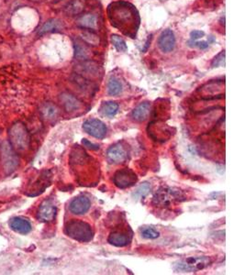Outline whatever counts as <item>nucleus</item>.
Listing matches in <instances>:
<instances>
[{
    "instance_id": "obj_1",
    "label": "nucleus",
    "mask_w": 245,
    "mask_h": 275,
    "mask_svg": "<svg viewBox=\"0 0 245 275\" xmlns=\"http://www.w3.org/2000/svg\"><path fill=\"white\" fill-rule=\"evenodd\" d=\"M107 16L111 25L126 36L135 38L139 30V12L134 6L126 1H115L108 5Z\"/></svg>"
},
{
    "instance_id": "obj_2",
    "label": "nucleus",
    "mask_w": 245,
    "mask_h": 275,
    "mask_svg": "<svg viewBox=\"0 0 245 275\" xmlns=\"http://www.w3.org/2000/svg\"><path fill=\"white\" fill-rule=\"evenodd\" d=\"M9 143L15 151L28 150L31 138L28 129L22 122H16L9 130Z\"/></svg>"
},
{
    "instance_id": "obj_3",
    "label": "nucleus",
    "mask_w": 245,
    "mask_h": 275,
    "mask_svg": "<svg viewBox=\"0 0 245 275\" xmlns=\"http://www.w3.org/2000/svg\"><path fill=\"white\" fill-rule=\"evenodd\" d=\"M65 234L79 242H88L94 237L91 226L82 220L73 219L65 226Z\"/></svg>"
},
{
    "instance_id": "obj_4",
    "label": "nucleus",
    "mask_w": 245,
    "mask_h": 275,
    "mask_svg": "<svg viewBox=\"0 0 245 275\" xmlns=\"http://www.w3.org/2000/svg\"><path fill=\"white\" fill-rule=\"evenodd\" d=\"M185 200V195L180 189L175 187H162L154 193L153 204L154 206L167 208L176 202Z\"/></svg>"
},
{
    "instance_id": "obj_5",
    "label": "nucleus",
    "mask_w": 245,
    "mask_h": 275,
    "mask_svg": "<svg viewBox=\"0 0 245 275\" xmlns=\"http://www.w3.org/2000/svg\"><path fill=\"white\" fill-rule=\"evenodd\" d=\"M211 263L209 257H189L175 263V270L180 272H194L203 270Z\"/></svg>"
},
{
    "instance_id": "obj_6",
    "label": "nucleus",
    "mask_w": 245,
    "mask_h": 275,
    "mask_svg": "<svg viewBox=\"0 0 245 275\" xmlns=\"http://www.w3.org/2000/svg\"><path fill=\"white\" fill-rule=\"evenodd\" d=\"M137 175L132 170L129 168L119 170L113 176V183L117 187L120 189L131 187L137 183Z\"/></svg>"
},
{
    "instance_id": "obj_7",
    "label": "nucleus",
    "mask_w": 245,
    "mask_h": 275,
    "mask_svg": "<svg viewBox=\"0 0 245 275\" xmlns=\"http://www.w3.org/2000/svg\"><path fill=\"white\" fill-rule=\"evenodd\" d=\"M132 240V231L130 228L127 229H118L113 230L108 238L107 241L115 247H126Z\"/></svg>"
},
{
    "instance_id": "obj_8",
    "label": "nucleus",
    "mask_w": 245,
    "mask_h": 275,
    "mask_svg": "<svg viewBox=\"0 0 245 275\" xmlns=\"http://www.w3.org/2000/svg\"><path fill=\"white\" fill-rule=\"evenodd\" d=\"M2 159L4 168L8 174L14 172L19 165V158L16 154V151L10 146V143L6 142L2 146Z\"/></svg>"
},
{
    "instance_id": "obj_9",
    "label": "nucleus",
    "mask_w": 245,
    "mask_h": 275,
    "mask_svg": "<svg viewBox=\"0 0 245 275\" xmlns=\"http://www.w3.org/2000/svg\"><path fill=\"white\" fill-rule=\"evenodd\" d=\"M83 129L88 135L97 139H103L106 137L107 128L106 124L101 120L90 119L86 120L83 124Z\"/></svg>"
},
{
    "instance_id": "obj_10",
    "label": "nucleus",
    "mask_w": 245,
    "mask_h": 275,
    "mask_svg": "<svg viewBox=\"0 0 245 275\" xmlns=\"http://www.w3.org/2000/svg\"><path fill=\"white\" fill-rule=\"evenodd\" d=\"M57 207L51 200H44L41 204L37 212L38 219L42 222H51L56 218Z\"/></svg>"
},
{
    "instance_id": "obj_11",
    "label": "nucleus",
    "mask_w": 245,
    "mask_h": 275,
    "mask_svg": "<svg viewBox=\"0 0 245 275\" xmlns=\"http://www.w3.org/2000/svg\"><path fill=\"white\" fill-rule=\"evenodd\" d=\"M106 158L112 164L123 163L128 159V151L125 147L122 146L120 143H117L107 150Z\"/></svg>"
},
{
    "instance_id": "obj_12",
    "label": "nucleus",
    "mask_w": 245,
    "mask_h": 275,
    "mask_svg": "<svg viewBox=\"0 0 245 275\" xmlns=\"http://www.w3.org/2000/svg\"><path fill=\"white\" fill-rule=\"evenodd\" d=\"M158 47L165 53L171 52L176 47V36L173 31L167 29L161 33L158 39Z\"/></svg>"
},
{
    "instance_id": "obj_13",
    "label": "nucleus",
    "mask_w": 245,
    "mask_h": 275,
    "mask_svg": "<svg viewBox=\"0 0 245 275\" xmlns=\"http://www.w3.org/2000/svg\"><path fill=\"white\" fill-rule=\"evenodd\" d=\"M91 202L85 196H79L74 198L69 204V210L72 214L76 215H85L90 209Z\"/></svg>"
},
{
    "instance_id": "obj_14",
    "label": "nucleus",
    "mask_w": 245,
    "mask_h": 275,
    "mask_svg": "<svg viewBox=\"0 0 245 275\" xmlns=\"http://www.w3.org/2000/svg\"><path fill=\"white\" fill-rule=\"evenodd\" d=\"M9 225H10V229H12L13 231L17 232V233L21 234V235L29 234L33 229L30 220L22 217V216H14V217L10 218Z\"/></svg>"
},
{
    "instance_id": "obj_15",
    "label": "nucleus",
    "mask_w": 245,
    "mask_h": 275,
    "mask_svg": "<svg viewBox=\"0 0 245 275\" xmlns=\"http://www.w3.org/2000/svg\"><path fill=\"white\" fill-rule=\"evenodd\" d=\"M152 106L149 102H144L141 103L138 106H136L132 113H131V118L135 121L138 122H143L144 120L148 119L150 113H151Z\"/></svg>"
},
{
    "instance_id": "obj_16",
    "label": "nucleus",
    "mask_w": 245,
    "mask_h": 275,
    "mask_svg": "<svg viewBox=\"0 0 245 275\" xmlns=\"http://www.w3.org/2000/svg\"><path fill=\"white\" fill-rule=\"evenodd\" d=\"M60 101L65 109L68 112H73L79 109L82 105L81 102L69 93H63L60 96Z\"/></svg>"
},
{
    "instance_id": "obj_17",
    "label": "nucleus",
    "mask_w": 245,
    "mask_h": 275,
    "mask_svg": "<svg viewBox=\"0 0 245 275\" xmlns=\"http://www.w3.org/2000/svg\"><path fill=\"white\" fill-rule=\"evenodd\" d=\"M64 28V24L61 21L60 19L57 18H51L47 20L46 22L42 25L41 29L39 30L38 34L39 35H43L49 32H58L61 31Z\"/></svg>"
},
{
    "instance_id": "obj_18",
    "label": "nucleus",
    "mask_w": 245,
    "mask_h": 275,
    "mask_svg": "<svg viewBox=\"0 0 245 275\" xmlns=\"http://www.w3.org/2000/svg\"><path fill=\"white\" fill-rule=\"evenodd\" d=\"M77 24L79 27L83 28L85 30L95 31L97 27V17L93 14H86L79 18Z\"/></svg>"
},
{
    "instance_id": "obj_19",
    "label": "nucleus",
    "mask_w": 245,
    "mask_h": 275,
    "mask_svg": "<svg viewBox=\"0 0 245 275\" xmlns=\"http://www.w3.org/2000/svg\"><path fill=\"white\" fill-rule=\"evenodd\" d=\"M41 113H42L43 119L51 121V120H55L58 118L59 109L55 104L49 102V103H45L44 105H42V108H41Z\"/></svg>"
},
{
    "instance_id": "obj_20",
    "label": "nucleus",
    "mask_w": 245,
    "mask_h": 275,
    "mask_svg": "<svg viewBox=\"0 0 245 275\" xmlns=\"http://www.w3.org/2000/svg\"><path fill=\"white\" fill-rule=\"evenodd\" d=\"M85 9V5L81 0H72L65 6V13L69 16H77L82 13Z\"/></svg>"
},
{
    "instance_id": "obj_21",
    "label": "nucleus",
    "mask_w": 245,
    "mask_h": 275,
    "mask_svg": "<svg viewBox=\"0 0 245 275\" xmlns=\"http://www.w3.org/2000/svg\"><path fill=\"white\" fill-rule=\"evenodd\" d=\"M81 39L89 45L97 47L100 44V38L96 32L90 30H84L81 33Z\"/></svg>"
},
{
    "instance_id": "obj_22",
    "label": "nucleus",
    "mask_w": 245,
    "mask_h": 275,
    "mask_svg": "<svg viewBox=\"0 0 245 275\" xmlns=\"http://www.w3.org/2000/svg\"><path fill=\"white\" fill-rule=\"evenodd\" d=\"M74 57L78 60H88L89 58V50L86 44L80 41H76L74 44Z\"/></svg>"
},
{
    "instance_id": "obj_23",
    "label": "nucleus",
    "mask_w": 245,
    "mask_h": 275,
    "mask_svg": "<svg viewBox=\"0 0 245 275\" xmlns=\"http://www.w3.org/2000/svg\"><path fill=\"white\" fill-rule=\"evenodd\" d=\"M122 91V85L121 82L116 79L115 77H111L107 82V94L110 96H117Z\"/></svg>"
},
{
    "instance_id": "obj_24",
    "label": "nucleus",
    "mask_w": 245,
    "mask_h": 275,
    "mask_svg": "<svg viewBox=\"0 0 245 275\" xmlns=\"http://www.w3.org/2000/svg\"><path fill=\"white\" fill-rule=\"evenodd\" d=\"M101 111L102 113L106 117L113 118L119 111V105L116 102H113V101L106 102V103H104L102 105Z\"/></svg>"
},
{
    "instance_id": "obj_25",
    "label": "nucleus",
    "mask_w": 245,
    "mask_h": 275,
    "mask_svg": "<svg viewBox=\"0 0 245 275\" xmlns=\"http://www.w3.org/2000/svg\"><path fill=\"white\" fill-rule=\"evenodd\" d=\"M111 40L112 44L115 47L116 50H118V51L124 52V51L128 50V46L126 44L125 41L121 37L117 35V34H112Z\"/></svg>"
},
{
    "instance_id": "obj_26",
    "label": "nucleus",
    "mask_w": 245,
    "mask_h": 275,
    "mask_svg": "<svg viewBox=\"0 0 245 275\" xmlns=\"http://www.w3.org/2000/svg\"><path fill=\"white\" fill-rule=\"evenodd\" d=\"M150 191H151V184L145 182V183H142L139 187L136 189V191L133 194V197L135 198H144L148 196Z\"/></svg>"
},
{
    "instance_id": "obj_27",
    "label": "nucleus",
    "mask_w": 245,
    "mask_h": 275,
    "mask_svg": "<svg viewBox=\"0 0 245 275\" xmlns=\"http://www.w3.org/2000/svg\"><path fill=\"white\" fill-rule=\"evenodd\" d=\"M141 233L144 238H147V239H155V238H159V236H160V233L158 232L157 230L153 228H151V227L144 228L142 229Z\"/></svg>"
},
{
    "instance_id": "obj_28",
    "label": "nucleus",
    "mask_w": 245,
    "mask_h": 275,
    "mask_svg": "<svg viewBox=\"0 0 245 275\" xmlns=\"http://www.w3.org/2000/svg\"><path fill=\"white\" fill-rule=\"evenodd\" d=\"M212 67H221V66H225V50L221 51L217 56H215V58L213 59L211 63Z\"/></svg>"
},
{
    "instance_id": "obj_29",
    "label": "nucleus",
    "mask_w": 245,
    "mask_h": 275,
    "mask_svg": "<svg viewBox=\"0 0 245 275\" xmlns=\"http://www.w3.org/2000/svg\"><path fill=\"white\" fill-rule=\"evenodd\" d=\"M205 36V32L202 31H193V32L190 33V39L191 41H196L203 38Z\"/></svg>"
},
{
    "instance_id": "obj_30",
    "label": "nucleus",
    "mask_w": 245,
    "mask_h": 275,
    "mask_svg": "<svg viewBox=\"0 0 245 275\" xmlns=\"http://www.w3.org/2000/svg\"><path fill=\"white\" fill-rule=\"evenodd\" d=\"M82 143H83L84 147H87L89 150H92V151L99 150V146L97 144H95V143L89 142L87 139H84L83 141H82Z\"/></svg>"
},
{
    "instance_id": "obj_31",
    "label": "nucleus",
    "mask_w": 245,
    "mask_h": 275,
    "mask_svg": "<svg viewBox=\"0 0 245 275\" xmlns=\"http://www.w3.org/2000/svg\"><path fill=\"white\" fill-rule=\"evenodd\" d=\"M190 42H192L194 44L193 47H198V48L201 49V50H206L207 48H208V46H209V41H191Z\"/></svg>"
},
{
    "instance_id": "obj_32",
    "label": "nucleus",
    "mask_w": 245,
    "mask_h": 275,
    "mask_svg": "<svg viewBox=\"0 0 245 275\" xmlns=\"http://www.w3.org/2000/svg\"><path fill=\"white\" fill-rule=\"evenodd\" d=\"M32 1H34V2H40V1H42V0H32Z\"/></svg>"
}]
</instances>
